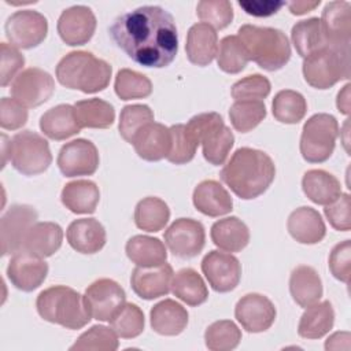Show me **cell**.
<instances>
[{"instance_id": "obj_1", "label": "cell", "mask_w": 351, "mask_h": 351, "mask_svg": "<svg viewBox=\"0 0 351 351\" xmlns=\"http://www.w3.org/2000/svg\"><path fill=\"white\" fill-rule=\"evenodd\" d=\"M110 36L118 48L144 67H166L178 52L174 18L159 5H143L119 15L110 27Z\"/></svg>"}, {"instance_id": "obj_2", "label": "cell", "mask_w": 351, "mask_h": 351, "mask_svg": "<svg viewBox=\"0 0 351 351\" xmlns=\"http://www.w3.org/2000/svg\"><path fill=\"white\" fill-rule=\"evenodd\" d=\"M219 177L236 196L251 200L265 193L271 185L276 166L266 152L241 147L222 167Z\"/></svg>"}, {"instance_id": "obj_3", "label": "cell", "mask_w": 351, "mask_h": 351, "mask_svg": "<svg viewBox=\"0 0 351 351\" xmlns=\"http://www.w3.org/2000/svg\"><path fill=\"white\" fill-rule=\"evenodd\" d=\"M112 69L110 63L88 51H73L63 56L56 66L58 81L84 93H96L110 84Z\"/></svg>"}, {"instance_id": "obj_4", "label": "cell", "mask_w": 351, "mask_h": 351, "mask_svg": "<svg viewBox=\"0 0 351 351\" xmlns=\"http://www.w3.org/2000/svg\"><path fill=\"white\" fill-rule=\"evenodd\" d=\"M237 37L241 40L248 59L263 70H280L291 59L289 41L280 29L247 23L239 29Z\"/></svg>"}, {"instance_id": "obj_5", "label": "cell", "mask_w": 351, "mask_h": 351, "mask_svg": "<svg viewBox=\"0 0 351 351\" xmlns=\"http://www.w3.org/2000/svg\"><path fill=\"white\" fill-rule=\"evenodd\" d=\"M36 307L43 319L66 329H81L92 319L84 304V298L66 285H55L41 291Z\"/></svg>"}, {"instance_id": "obj_6", "label": "cell", "mask_w": 351, "mask_h": 351, "mask_svg": "<svg viewBox=\"0 0 351 351\" xmlns=\"http://www.w3.org/2000/svg\"><path fill=\"white\" fill-rule=\"evenodd\" d=\"M186 129L196 143L202 144L203 156L208 163L219 166L226 160L234 144V136L218 112H202L192 117Z\"/></svg>"}, {"instance_id": "obj_7", "label": "cell", "mask_w": 351, "mask_h": 351, "mask_svg": "<svg viewBox=\"0 0 351 351\" xmlns=\"http://www.w3.org/2000/svg\"><path fill=\"white\" fill-rule=\"evenodd\" d=\"M304 81L315 89H328L340 80L350 78V48L329 45L306 56L303 60Z\"/></svg>"}, {"instance_id": "obj_8", "label": "cell", "mask_w": 351, "mask_h": 351, "mask_svg": "<svg viewBox=\"0 0 351 351\" xmlns=\"http://www.w3.org/2000/svg\"><path fill=\"white\" fill-rule=\"evenodd\" d=\"M339 123L330 114L319 112L310 117L302 129L300 154L310 163H322L335 151Z\"/></svg>"}, {"instance_id": "obj_9", "label": "cell", "mask_w": 351, "mask_h": 351, "mask_svg": "<svg viewBox=\"0 0 351 351\" xmlns=\"http://www.w3.org/2000/svg\"><path fill=\"white\" fill-rule=\"evenodd\" d=\"M10 160L21 174L37 176L49 167L52 154L48 141L43 136L32 130H22L11 138Z\"/></svg>"}, {"instance_id": "obj_10", "label": "cell", "mask_w": 351, "mask_h": 351, "mask_svg": "<svg viewBox=\"0 0 351 351\" xmlns=\"http://www.w3.org/2000/svg\"><path fill=\"white\" fill-rule=\"evenodd\" d=\"M5 37L15 48L30 49L40 45L48 33L47 18L38 11L21 10L8 16Z\"/></svg>"}, {"instance_id": "obj_11", "label": "cell", "mask_w": 351, "mask_h": 351, "mask_svg": "<svg viewBox=\"0 0 351 351\" xmlns=\"http://www.w3.org/2000/svg\"><path fill=\"white\" fill-rule=\"evenodd\" d=\"M37 211L29 204L11 206L0 219L1 255H14L23 248L25 237L29 229L37 221Z\"/></svg>"}, {"instance_id": "obj_12", "label": "cell", "mask_w": 351, "mask_h": 351, "mask_svg": "<svg viewBox=\"0 0 351 351\" xmlns=\"http://www.w3.org/2000/svg\"><path fill=\"white\" fill-rule=\"evenodd\" d=\"M82 298L90 318L97 321H110L126 303L125 289L111 278H99L93 281L86 288Z\"/></svg>"}, {"instance_id": "obj_13", "label": "cell", "mask_w": 351, "mask_h": 351, "mask_svg": "<svg viewBox=\"0 0 351 351\" xmlns=\"http://www.w3.org/2000/svg\"><path fill=\"white\" fill-rule=\"evenodd\" d=\"M55 92V82L49 73L38 67L21 71L11 84V95L26 108L45 103Z\"/></svg>"}, {"instance_id": "obj_14", "label": "cell", "mask_w": 351, "mask_h": 351, "mask_svg": "<svg viewBox=\"0 0 351 351\" xmlns=\"http://www.w3.org/2000/svg\"><path fill=\"white\" fill-rule=\"evenodd\" d=\"M165 243L174 256L193 258L204 248V226L192 218H178L166 229Z\"/></svg>"}, {"instance_id": "obj_15", "label": "cell", "mask_w": 351, "mask_h": 351, "mask_svg": "<svg viewBox=\"0 0 351 351\" xmlns=\"http://www.w3.org/2000/svg\"><path fill=\"white\" fill-rule=\"evenodd\" d=\"M96 145L86 138H75L66 143L58 155V167L64 177L92 176L99 167Z\"/></svg>"}, {"instance_id": "obj_16", "label": "cell", "mask_w": 351, "mask_h": 351, "mask_svg": "<svg viewBox=\"0 0 351 351\" xmlns=\"http://www.w3.org/2000/svg\"><path fill=\"white\" fill-rule=\"evenodd\" d=\"M202 271L211 288L221 293L233 291L241 278V265L239 259L232 254L217 250L204 255Z\"/></svg>"}, {"instance_id": "obj_17", "label": "cell", "mask_w": 351, "mask_h": 351, "mask_svg": "<svg viewBox=\"0 0 351 351\" xmlns=\"http://www.w3.org/2000/svg\"><path fill=\"white\" fill-rule=\"evenodd\" d=\"M277 311L269 298L261 293H247L234 307V317L240 325L251 333H261L267 330L274 319Z\"/></svg>"}, {"instance_id": "obj_18", "label": "cell", "mask_w": 351, "mask_h": 351, "mask_svg": "<svg viewBox=\"0 0 351 351\" xmlns=\"http://www.w3.org/2000/svg\"><path fill=\"white\" fill-rule=\"evenodd\" d=\"M48 274V263L44 258L30 254L25 250L12 255L7 266V277L11 284L23 291L32 292L37 289Z\"/></svg>"}, {"instance_id": "obj_19", "label": "cell", "mask_w": 351, "mask_h": 351, "mask_svg": "<svg viewBox=\"0 0 351 351\" xmlns=\"http://www.w3.org/2000/svg\"><path fill=\"white\" fill-rule=\"evenodd\" d=\"M319 22L326 45L333 48H350L351 4L348 1L336 0L326 3Z\"/></svg>"}, {"instance_id": "obj_20", "label": "cell", "mask_w": 351, "mask_h": 351, "mask_svg": "<svg viewBox=\"0 0 351 351\" xmlns=\"http://www.w3.org/2000/svg\"><path fill=\"white\" fill-rule=\"evenodd\" d=\"M56 29L67 45H85L96 30V16L86 5H73L62 11Z\"/></svg>"}, {"instance_id": "obj_21", "label": "cell", "mask_w": 351, "mask_h": 351, "mask_svg": "<svg viewBox=\"0 0 351 351\" xmlns=\"http://www.w3.org/2000/svg\"><path fill=\"white\" fill-rule=\"evenodd\" d=\"M173 276V267L166 262L148 267L136 266L130 276L132 289L141 299L154 300L170 292Z\"/></svg>"}, {"instance_id": "obj_22", "label": "cell", "mask_w": 351, "mask_h": 351, "mask_svg": "<svg viewBox=\"0 0 351 351\" xmlns=\"http://www.w3.org/2000/svg\"><path fill=\"white\" fill-rule=\"evenodd\" d=\"M133 147L136 154L148 162H158L167 158L171 147L170 128L151 122L145 125L134 137Z\"/></svg>"}, {"instance_id": "obj_23", "label": "cell", "mask_w": 351, "mask_h": 351, "mask_svg": "<svg viewBox=\"0 0 351 351\" xmlns=\"http://www.w3.org/2000/svg\"><path fill=\"white\" fill-rule=\"evenodd\" d=\"M66 237L73 250L89 255L99 252L107 240L104 226L95 218L74 219L66 230Z\"/></svg>"}, {"instance_id": "obj_24", "label": "cell", "mask_w": 351, "mask_h": 351, "mask_svg": "<svg viewBox=\"0 0 351 351\" xmlns=\"http://www.w3.org/2000/svg\"><path fill=\"white\" fill-rule=\"evenodd\" d=\"M289 234L302 244H317L326 234V226L321 214L308 206L293 210L287 222Z\"/></svg>"}, {"instance_id": "obj_25", "label": "cell", "mask_w": 351, "mask_h": 351, "mask_svg": "<svg viewBox=\"0 0 351 351\" xmlns=\"http://www.w3.org/2000/svg\"><path fill=\"white\" fill-rule=\"evenodd\" d=\"M218 49V34L214 27L199 22L191 26L186 34L185 51L191 63L196 66L210 64Z\"/></svg>"}, {"instance_id": "obj_26", "label": "cell", "mask_w": 351, "mask_h": 351, "mask_svg": "<svg viewBox=\"0 0 351 351\" xmlns=\"http://www.w3.org/2000/svg\"><path fill=\"white\" fill-rule=\"evenodd\" d=\"M193 206L207 217H221L233 210L229 192L215 180H204L193 189Z\"/></svg>"}, {"instance_id": "obj_27", "label": "cell", "mask_w": 351, "mask_h": 351, "mask_svg": "<svg viewBox=\"0 0 351 351\" xmlns=\"http://www.w3.org/2000/svg\"><path fill=\"white\" fill-rule=\"evenodd\" d=\"M151 328L162 336H177L188 325L186 308L173 299L156 303L149 311Z\"/></svg>"}, {"instance_id": "obj_28", "label": "cell", "mask_w": 351, "mask_h": 351, "mask_svg": "<svg viewBox=\"0 0 351 351\" xmlns=\"http://www.w3.org/2000/svg\"><path fill=\"white\" fill-rule=\"evenodd\" d=\"M289 292L300 307L317 303L322 296V281L317 270L307 265L296 266L289 277Z\"/></svg>"}, {"instance_id": "obj_29", "label": "cell", "mask_w": 351, "mask_h": 351, "mask_svg": "<svg viewBox=\"0 0 351 351\" xmlns=\"http://www.w3.org/2000/svg\"><path fill=\"white\" fill-rule=\"evenodd\" d=\"M40 129L48 138L56 141L80 133L81 126L78 125L74 106L59 104L49 108L40 118Z\"/></svg>"}, {"instance_id": "obj_30", "label": "cell", "mask_w": 351, "mask_h": 351, "mask_svg": "<svg viewBox=\"0 0 351 351\" xmlns=\"http://www.w3.org/2000/svg\"><path fill=\"white\" fill-rule=\"evenodd\" d=\"M63 230L55 222H36L27 232L23 248L40 258L52 256L62 245Z\"/></svg>"}, {"instance_id": "obj_31", "label": "cell", "mask_w": 351, "mask_h": 351, "mask_svg": "<svg viewBox=\"0 0 351 351\" xmlns=\"http://www.w3.org/2000/svg\"><path fill=\"white\" fill-rule=\"evenodd\" d=\"M60 200L74 214H92L99 204L100 191L90 180H75L63 186Z\"/></svg>"}, {"instance_id": "obj_32", "label": "cell", "mask_w": 351, "mask_h": 351, "mask_svg": "<svg viewBox=\"0 0 351 351\" xmlns=\"http://www.w3.org/2000/svg\"><path fill=\"white\" fill-rule=\"evenodd\" d=\"M302 189L313 203L321 206L333 203L341 195L340 181L333 174L321 169H313L304 173Z\"/></svg>"}, {"instance_id": "obj_33", "label": "cell", "mask_w": 351, "mask_h": 351, "mask_svg": "<svg viewBox=\"0 0 351 351\" xmlns=\"http://www.w3.org/2000/svg\"><path fill=\"white\" fill-rule=\"evenodd\" d=\"M210 236L218 248L228 252H239L250 243V230L237 217H226L214 222Z\"/></svg>"}, {"instance_id": "obj_34", "label": "cell", "mask_w": 351, "mask_h": 351, "mask_svg": "<svg viewBox=\"0 0 351 351\" xmlns=\"http://www.w3.org/2000/svg\"><path fill=\"white\" fill-rule=\"evenodd\" d=\"M335 324V311L329 300L317 302L308 307L302 314L298 333L303 339H321L330 332Z\"/></svg>"}, {"instance_id": "obj_35", "label": "cell", "mask_w": 351, "mask_h": 351, "mask_svg": "<svg viewBox=\"0 0 351 351\" xmlns=\"http://www.w3.org/2000/svg\"><path fill=\"white\" fill-rule=\"evenodd\" d=\"M128 258L136 266H158L166 262L167 251L165 244L151 236L136 234L130 237L125 245Z\"/></svg>"}, {"instance_id": "obj_36", "label": "cell", "mask_w": 351, "mask_h": 351, "mask_svg": "<svg viewBox=\"0 0 351 351\" xmlns=\"http://www.w3.org/2000/svg\"><path fill=\"white\" fill-rule=\"evenodd\" d=\"M171 292L176 298L192 307L204 303L208 298V289L202 276L191 267L181 269L173 276Z\"/></svg>"}, {"instance_id": "obj_37", "label": "cell", "mask_w": 351, "mask_h": 351, "mask_svg": "<svg viewBox=\"0 0 351 351\" xmlns=\"http://www.w3.org/2000/svg\"><path fill=\"white\" fill-rule=\"evenodd\" d=\"M74 111L81 129H107L115 119V110L112 104L97 97L77 101L74 104Z\"/></svg>"}, {"instance_id": "obj_38", "label": "cell", "mask_w": 351, "mask_h": 351, "mask_svg": "<svg viewBox=\"0 0 351 351\" xmlns=\"http://www.w3.org/2000/svg\"><path fill=\"white\" fill-rule=\"evenodd\" d=\"M170 219L169 206L159 197L148 196L141 199L134 208V223L145 232L162 230Z\"/></svg>"}, {"instance_id": "obj_39", "label": "cell", "mask_w": 351, "mask_h": 351, "mask_svg": "<svg viewBox=\"0 0 351 351\" xmlns=\"http://www.w3.org/2000/svg\"><path fill=\"white\" fill-rule=\"evenodd\" d=\"M291 38L296 52L303 59L326 45L318 18L296 22L291 30Z\"/></svg>"}, {"instance_id": "obj_40", "label": "cell", "mask_w": 351, "mask_h": 351, "mask_svg": "<svg viewBox=\"0 0 351 351\" xmlns=\"http://www.w3.org/2000/svg\"><path fill=\"white\" fill-rule=\"evenodd\" d=\"M274 118L281 123H299L307 111V103L302 93L291 89L280 90L271 103Z\"/></svg>"}, {"instance_id": "obj_41", "label": "cell", "mask_w": 351, "mask_h": 351, "mask_svg": "<svg viewBox=\"0 0 351 351\" xmlns=\"http://www.w3.org/2000/svg\"><path fill=\"white\" fill-rule=\"evenodd\" d=\"M218 67L228 74H237L243 71L248 63L247 51L237 36L223 37L217 49Z\"/></svg>"}, {"instance_id": "obj_42", "label": "cell", "mask_w": 351, "mask_h": 351, "mask_svg": "<svg viewBox=\"0 0 351 351\" xmlns=\"http://www.w3.org/2000/svg\"><path fill=\"white\" fill-rule=\"evenodd\" d=\"M114 89L121 100L144 99L152 93L151 80L134 70L121 69L117 73Z\"/></svg>"}, {"instance_id": "obj_43", "label": "cell", "mask_w": 351, "mask_h": 351, "mask_svg": "<svg viewBox=\"0 0 351 351\" xmlns=\"http://www.w3.org/2000/svg\"><path fill=\"white\" fill-rule=\"evenodd\" d=\"M265 117L266 106L259 100H237L229 110L232 126L240 133L252 130L265 119Z\"/></svg>"}, {"instance_id": "obj_44", "label": "cell", "mask_w": 351, "mask_h": 351, "mask_svg": "<svg viewBox=\"0 0 351 351\" xmlns=\"http://www.w3.org/2000/svg\"><path fill=\"white\" fill-rule=\"evenodd\" d=\"M241 330L230 319H219L207 326L204 332L206 347L211 351H230L239 346Z\"/></svg>"}, {"instance_id": "obj_45", "label": "cell", "mask_w": 351, "mask_h": 351, "mask_svg": "<svg viewBox=\"0 0 351 351\" xmlns=\"http://www.w3.org/2000/svg\"><path fill=\"white\" fill-rule=\"evenodd\" d=\"M111 328L122 339H134L144 330V313L134 303H125L110 319Z\"/></svg>"}, {"instance_id": "obj_46", "label": "cell", "mask_w": 351, "mask_h": 351, "mask_svg": "<svg viewBox=\"0 0 351 351\" xmlns=\"http://www.w3.org/2000/svg\"><path fill=\"white\" fill-rule=\"evenodd\" d=\"M151 122H154V112L147 104L125 106L119 115V134L125 141L132 144L136 134Z\"/></svg>"}, {"instance_id": "obj_47", "label": "cell", "mask_w": 351, "mask_h": 351, "mask_svg": "<svg viewBox=\"0 0 351 351\" xmlns=\"http://www.w3.org/2000/svg\"><path fill=\"white\" fill-rule=\"evenodd\" d=\"M119 346L118 335L112 328L104 325H93L90 329L84 332L75 343L70 347L71 351L82 350H100V351H115Z\"/></svg>"}, {"instance_id": "obj_48", "label": "cell", "mask_w": 351, "mask_h": 351, "mask_svg": "<svg viewBox=\"0 0 351 351\" xmlns=\"http://www.w3.org/2000/svg\"><path fill=\"white\" fill-rule=\"evenodd\" d=\"M170 134L171 147L166 159L174 165H184L191 162L195 158L199 144L186 129V125L177 123L170 126Z\"/></svg>"}, {"instance_id": "obj_49", "label": "cell", "mask_w": 351, "mask_h": 351, "mask_svg": "<svg viewBox=\"0 0 351 351\" xmlns=\"http://www.w3.org/2000/svg\"><path fill=\"white\" fill-rule=\"evenodd\" d=\"M196 14L203 23L225 29L233 21V7L228 0H203L196 5Z\"/></svg>"}, {"instance_id": "obj_50", "label": "cell", "mask_w": 351, "mask_h": 351, "mask_svg": "<svg viewBox=\"0 0 351 351\" xmlns=\"http://www.w3.org/2000/svg\"><path fill=\"white\" fill-rule=\"evenodd\" d=\"M270 81L262 74L247 75L232 85V97L237 100H259L262 101L270 93Z\"/></svg>"}, {"instance_id": "obj_51", "label": "cell", "mask_w": 351, "mask_h": 351, "mask_svg": "<svg viewBox=\"0 0 351 351\" xmlns=\"http://www.w3.org/2000/svg\"><path fill=\"white\" fill-rule=\"evenodd\" d=\"M329 270L332 276L348 284L351 276V243L350 240H344L333 247L329 255Z\"/></svg>"}, {"instance_id": "obj_52", "label": "cell", "mask_w": 351, "mask_h": 351, "mask_svg": "<svg viewBox=\"0 0 351 351\" xmlns=\"http://www.w3.org/2000/svg\"><path fill=\"white\" fill-rule=\"evenodd\" d=\"M351 199L348 193H341L333 203L325 206L324 214L330 226L340 232H348L351 229Z\"/></svg>"}, {"instance_id": "obj_53", "label": "cell", "mask_w": 351, "mask_h": 351, "mask_svg": "<svg viewBox=\"0 0 351 351\" xmlns=\"http://www.w3.org/2000/svg\"><path fill=\"white\" fill-rule=\"evenodd\" d=\"M1 49V67H0V84L1 86H7L11 80H15L18 71L25 64L23 55L14 47L7 43L0 44Z\"/></svg>"}, {"instance_id": "obj_54", "label": "cell", "mask_w": 351, "mask_h": 351, "mask_svg": "<svg viewBox=\"0 0 351 351\" xmlns=\"http://www.w3.org/2000/svg\"><path fill=\"white\" fill-rule=\"evenodd\" d=\"M27 121V110L15 99L0 100V126L5 130H16Z\"/></svg>"}, {"instance_id": "obj_55", "label": "cell", "mask_w": 351, "mask_h": 351, "mask_svg": "<svg viewBox=\"0 0 351 351\" xmlns=\"http://www.w3.org/2000/svg\"><path fill=\"white\" fill-rule=\"evenodd\" d=\"M239 5L252 16H270L276 14L282 5H285L284 1H271V0H261V1H239Z\"/></svg>"}, {"instance_id": "obj_56", "label": "cell", "mask_w": 351, "mask_h": 351, "mask_svg": "<svg viewBox=\"0 0 351 351\" xmlns=\"http://www.w3.org/2000/svg\"><path fill=\"white\" fill-rule=\"evenodd\" d=\"M319 3H321L319 0H317V1H291L287 5L293 15H303L306 12L313 11L315 7L319 5Z\"/></svg>"}, {"instance_id": "obj_57", "label": "cell", "mask_w": 351, "mask_h": 351, "mask_svg": "<svg viewBox=\"0 0 351 351\" xmlns=\"http://www.w3.org/2000/svg\"><path fill=\"white\" fill-rule=\"evenodd\" d=\"M350 88H351V85L346 84L343 86V89L337 93V100H336V106H337L339 111L346 115H348V112H350Z\"/></svg>"}]
</instances>
